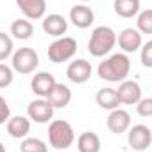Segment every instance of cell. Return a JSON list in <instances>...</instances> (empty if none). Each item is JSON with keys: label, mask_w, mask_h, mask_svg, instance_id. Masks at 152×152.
Instances as JSON below:
<instances>
[{"label": "cell", "mask_w": 152, "mask_h": 152, "mask_svg": "<svg viewBox=\"0 0 152 152\" xmlns=\"http://www.w3.org/2000/svg\"><path fill=\"white\" fill-rule=\"evenodd\" d=\"M131 71V60L126 53H113L97 66V76L110 83H122Z\"/></svg>", "instance_id": "1"}, {"label": "cell", "mask_w": 152, "mask_h": 152, "mask_svg": "<svg viewBox=\"0 0 152 152\" xmlns=\"http://www.w3.org/2000/svg\"><path fill=\"white\" fill-rule=\"evenodd\" d=\"M117 44V34L112 27H96L88 39V53L92 57H104L108 55Z\"/></svg>", "instance_id": "2"}, {"label": "cell", "mask_w": 152, "mask_h": 152, "mask_svg": "<svg viewBox=\"0 0 152 152\" xmlns=\"http://www.w3.org/2000/svg\"><path fill=\"white\" fill-rule=\"evenodd\" d=\"M48 140L53 149L66 151L75 142V129L67 120H51L48 127Z\"/></svg>", "instance_id": "3"}, {"label": "cell", "mask_w": 152, "mask_h": 152, "mask_svg": "<svg viewBox=\"0 0 152 152\" xmlns=\"http://www.w3.org/2000/svg\"><path fill=\"white\" fill-rule=\"evenodd\" d=\"M78 42L73 37H58L48 46V58L53 64H62L76 55Z\"/></svg>", "instance_id": "4"}, {"label": "cell", "mask_w": 152, "mask_h": 152, "mask_svg": "<svg viewBox=\"0 0 152 152\" xmlns=\"http://www.w3.org/2000/svg\"><path fill=\"white\" fill-rule=\"evenodd\" d=\"M39 55L34 48H20L12 53V69L20 75H30L37 69Z\"/></svg>", "instance_id": "5"}, {"label": "cell", "mask_w": 152, "mask_h": 152, "mask_svg": "<svg viewBox=\"0 0 152 152\" xmlns=\"http://www.w3.org/2000/svg\"><path fill=\"white\" fill-rule=\"evenodd\" d=\"M127 143L133 151L143 152L152 145V131L145 124H136L127 129Z\"/></svg>", "instance_id": "6"}, {"label": "cell", "mask_w": 152, "mask_h": 152, "mask_svg": "<svg viewBox=\"0 0 152 152\" xmlns=\"http://www.w3.org/2000/svg\"><path fill=\"white\" fill-rule=\"evenodd\" d=\"M27 115L30 120H34L36 124H48L53 120V115H55V108L48 103V99L44 97H39L28 103L27 106Z\"/></svg>", "instance_id": "7"}, {"label": "cell", "mask_w": 152, "mask_h": 152, "mask_svg": "<svg viewBox=\"0 0 152 152\" xmlns=\"http://www.w3.org/2000/svg\"><path fill=\"white\" fill-rule=\"evenodd\" d=\"M66 75L69 78V81H73L76 85H81V83L88 81V78L92 76V64L85 58H76L67 66Z\"/></svg>", "instance_id": "8"}, {"label": "cell", "mask_w": 152, "mask_h": 152, "mask_svg": "<svg viewBox=\"0 0 152 152\" xmlns=\"http://www.w3.org/2000/svg\"><path fill=\"white\" fill-rule=\"evenodd\" d=\"M117 96L120 104H136L142 99V87L134 80H124L117 88Z\"/></svg>", "instance_id": "9"}, {"label": "cell", "mask_w": 152, "mask_h": 152, "mask_svg": "<svg viewBox=\"0 0 152 152\" xmlns=\"http://www.w3.org/2000/svg\"><path fill=\"white\" fill-rule=\"evenodd\" d=\"M118 48L124 51V53H134L142 48L143 44V39H142V34L138 28H124L120 34H118Z\"/></svg>", "instance_id": "10"}, {"label": "cell", "mask_w": 152, "mask_h": 152, "mask_svg": "<svg viewBox=\"0 0 152 152\" xmlns=\"http://www.w3.org/2000/svg\"><path fill=\"white\" fill-rule=\"evenodd\" d=\"M106 126H108L110 133L122 134L131 127V115H129V112H126L122 108H115L110 112L108 118H106Z\"/></svg>", "instance_id": "11"}, {"label": "cell", "mask_w": 152, "mask_h": 152, "mask_svg": "<svg viewBox=\"0 0 152 152\" xmlns=\"http://www.w3.org/2000/svg\"><path fill=\"white\" fill-rule=\"evenodd\" d=\"M55 83H57V80H55V76L51 75V73L41 71L37 75H34L32 81H30V87H32V92H34L37 97H44V99H46L48 94L53 90Z\"/></svg>", "instance_id": "12"}, {"label": "cell", "mask_w": 152, "mask_h": 152, "mask_svg": "<svg viewBox=\"0 0 152 152\" xmlns=\"http://www.w3.org/2000/svg\"><path fill=\"white\" fill-rule=\"evenodd\" d=\"M42 30L51 37H64L67 32V20L62 14H48L42 18Z\"/></svg>", "instance_id": "13"}, {"label": "cell", "mask_w": 152, "mask_h": 152, "mask_svg": "<svg viewBox=\"0 0 152 152\" xmlns=\"http://www.w3.org/2000/svg\"><path fill=\"white\" fill-rule=\"evenodd\" d=\"M27 20H41L46 14V0H16Z\"/></svg>", "instance_id": "14"}, {"label": "cell", "mask_w": 152, "mask_h": 152, "mask_svg": "<svg viewBox=\"0 0 152 152\" xmlns=\"http://www.w3.org/2000/svg\"><path fill=\"white\" fill-rule=\"evenodd\" d=\"M48 103L57 110V108H66L69 103H71V99H73V92H71V88L67 87V85H64V83H55V87H53V90L48 94Z\"/></svg>", "instance_id": "15"}, {"label": "cell", "mask_w": 152, "mask_h": 152, "mask_svg": "<svg viewBox=\"0 0 152 152\" xmlns=\"http://www.w3.org/2000/svg\"><path fill=\"white\" fill-rule=\"evenodd\" d=\"M7 133L11 138L16 140H23L27 138V134L30 133V118L23 117V115H14L7 120Z\"/></svg>", "instance_id": "16"}, {"label": "cell", "mask_w": 152, "mask_h": 152, "mask_svg": "<svg viewBox=\"0 0 152 152\" xmlns=\"http://www.w3.org/2000/svg\"><path fill=\"white\" fill-rule=\"evenodd\" d=\"M69 20L78 28H88L94 23V11L88 5H75L69 11Z\"/></svg>", "instance_id": "17"}, {"label": "cell", "mask_w": 152, "mask_h": 152, "mask_svg": "<svg viewBox=\"0 0 152 152\" xmlns=\"http://www.w3.org/2000/svg\"><path fill=\"white\" fill-rule=\"evenodd\" d=\"M96 103L99 104V108L103 110H115L120 106V99L117 96V88L112 87H104V88H99L97 94H96Z\"/></svg>", "instance_id": "18"}, {"label": "cell", "mask_w": 152, "mask_h": 152, "mask_svg": "<svg viewBox=\"0 0 152 152\" xmlns=\"http://www.w3.org/2000/svg\"><path fill=\"white\" fill-rule=\"evenodd\" d=\"M78 152H101V140L94 131H85L76 140Z\"/></svg>", "instance_id": "19"}, {"label": "cell", "mask_w": 152, "mask_h": 152, "mask_svg": "<svg viewBox=\"0 0 152 152\" xmlns=\"http://www.w3.org/2000/svg\"><path fill=\"white\" fill-rule=\"evenodd\" d=\"M140 0H113V9L120 18H134L140 12Z\"/></svg>", "instance_id": "20"}, {"label": "cell", "mask_w": 152, "mask_h": 152, "mask_svg": "<svg viewBox=\"0 0 152 152\" xmlns=\"http://www.w3.org/2000/svg\"><path fill=\"white\" fill-rule=\"evenodd\" d=\"M11 34L14 39L27 41L34 36V25L30 23V20H14L11 23Z\"/></svg>", "instance_id": "21"}, {"label": "cell", "mask_w": 152, "mask_h": 152, "mask_svg": "<svg viewBox=\"0 0 152 152\" xmlns=\"http://www.w3.org/2000/svg\"><path fill=\"white\" fill-rule=\"evenodd\" d=\"M136 28L140 30V34H152V9H145L138 12Z\"/></svg>", "instance_id": "22"}, {"label": "cell", "mask_w": 152, "mask_h": 152, "mask_svg": "<svg viewBox=\"0 0 152 152\" xmlns=\"http://www.w3.org/2000/svg\"><path fill=\"white\" fill-rule=\"evenodd\" d=\"M21 152H48V145L41 140V138H23L21 145H20Z\"/></svg>", "instance_id": "23"}, {"label": "cell", "mask_w": 152, "mask_h": 152, "mask_svg": "<svg viewBox=\"0 0 152 152\" xmlns=\"http://www.w3.org/2000/svg\"><path fill=\"white\" fill-rule=\"evenodd\" d=\"M14 53V44L11 36H7L5 32H0V62L9 58Z\"/></svg>", "instance_id": "24"}, {"label": "cell", "mask_w": 152, "mask_h": 152, "mask_svg": "<svg viewBox=\"0 0 152 152\" xmlns=\"http://www.w3.org/2000/svg\"><path fill=\"white\" fill-rule=\"evenodd\" d=\"M14 80V69L0 62V88H7Z\"/></svg>", "instance_id": "25"}, {"label": "cell", "mask_w": 152, "mask_h": 152, "mask_svg": "<svg viewBox=\"0 0 152 152\" xmlns=\"http://www.w3.org/2000/svg\"><path fill=\"white\" fill-rule=\"evenodd\" d=\"M140 60L143 64V67H149L152 69V41H147L145 44H142L140 48Z\"/></svg>", "instance_id": "26"}, {"label": "cell", "mask_w": 152, "mask_h": 152, "mask_svg": "<svg viewBox=\"0 0 152 152\" xmlns=\"http://www.w3.org/2000/svg\"><path fill=\"white\" fill-rule=\"evenodd\" d=\"M136 112L140 117H152V97H142L136 103Z\"/></svg>", "instance_id": "27"}, {"label": "cell", "mask_w": 152, "mask_h": 152, "mask_svg": "<svg viewBox=\"0 0 152 152\" xmlns=\"http://www.w3.org/2000/svg\"><path fill=\"white\" fill-rule=\"evenodd\" d=\"M11 118V108L5 101L4 96H0V124H7V120Z\"/></svg>", "instance_id": "28"}, {"label": "cell", "mask_w": 152, "mask_h": 152, "mask_svg": "<svg viewBox=\"0 0 152 152\" xmlns=\"http://www.w3.org/2000/svg\"><path fill=\"white\" fill-rule=\"evenodd\" d=\"M0 152H7V151H5V147H4V143H2V142H0Z\"/></svg>", "instance_id": "29"}, {"label": "cell", "mask_w": 152, "mask_h": 152, "mask_svg": "<svg viewBox=\"0 0 152 152\" xmlns=\"http://www.w3.org/2000/svg\"><path fill=\"white\" fill-rule=\"evenodd\" d=\"M80 2H90V0H80Z\"/></svg>", "instance_id": "30"}]
</instances>
